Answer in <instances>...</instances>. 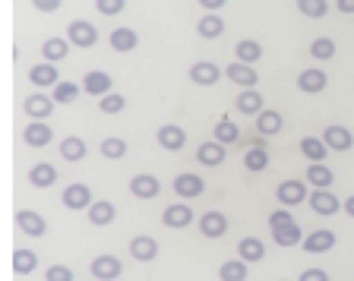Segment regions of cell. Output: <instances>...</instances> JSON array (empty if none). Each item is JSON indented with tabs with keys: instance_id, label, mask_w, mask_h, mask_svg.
<instances>
[{
	"instance_id": "39",
	"label": "cell",
	"mask_w": 354,
	"mask_h": 281,
	"mask_svg": "<svg viewBox=\"0 0 354 281\" xmlns=\"http://www.w3.org/2000/svg\"><path fill=\"white\" fill-rule=\"evenodd\" d=\"M98 111L104 114V117H114V114H124L127 111V98L120 95V92H108L104 98H98Z\"/></svg>"
},
{
	"instance_id": "51",
	"label": "cell",
	"mask_w": 354,
	"mask_h": 281,
	"mask_svg": "<svg viewBox=\"0 0 354 281\" xmlns=\"http://www.w3.org/2000/svg\"><path fill=\"white\" fill-rule=\"evenodd\" d=\"M335 10L345 16H354V0H335Z\"/></svg>"
},
{
	"instance_id": "3",
	"label": "cell",
	"mask_w": 354,
	"mask_h": 281,
	"mask_svg": "<svg viewBox=\"0 0 354 281\" xmlns=\"http://www.w3.org/2000/svg\"><path fill=\"white\" fill-rule=\"evenodd\" d=\"M60 200H64V206L70 209V212H88V206L95 202V196H92V186L88 184H70Z\"/></svg>"
},
{
	"instance_id": "38",
	"label": "cell",
	"mask_w": 354,
	"mask_h": 281,
	"mask_svg": "<svg viewBox=\"0 0 354 281\" xmlns=\"http://www.w3.org/2000/svg\"><path fill=\"white\" fill-rule=\"evenodd\" d=\"M243 168L253 171V174H259V171L269 168V152H266V146H253L243 152Z\"/></svg>"
},
{
	"instance_id": "40",
	"label": "cell",
	"mask_w": 354,
	"mask_h": 281,
	"mask_svg": "<svg viewBox=\"0 0 354 281\" xmlns=\"http://www.w3.org/2000/svg\"><path fill=\"white\" fill-rule=\"evenodd\" d=\"M297 13L307 16V19H326L329 13V0H295Z\"/></svg>"
},
{
	"instance_id": "18",
	"label": "cell",
	"mask_w": 354,
	"mask_h": 281,
	"mask_svg": "<svg viewBox=\"0 0 354 281\" xmlns=\"http://www.w3.org/2000/svg\"><path fill=\"white\" fill-rule=\"evenodd\" d=\"M221 76H225V70L218 64H212V60H199V64L190 67V82H196V86H215Z\"/></svg>"
},
{
	"instance_id": "50",
	"label": "cell",
	"mask_w": 354,
	"mask_h": 281,
	"mask_svg": "<svg viewBox=\"0 0 354 281\" xmlns=\"http://www.w3.org/2000/svg\"><path fill=\"white\" fill-rule=\"evenodd\" d=\"M225 3H228V0H199V7L206 10V13H218Z\"/></svg>"
},
{
	"instance_id": "22",
	"label": "cell",
	"mask_w": 354,
	"mask_h": 281,
	"mask_svg": "<svg viewBox=\"0 0 354 281\" xmlns=\"http://www.w3.org/2000/svg\"><path fill=\"white\" fill-rule=\"evenodd\" d=\"M326 146H329V152H348V148L354 146V136L348 126H339V124H332L326 126V133H323Z\"/></svg>"
},
{
	"instance_id": "30",
	"label": "cell",
	"mask_w": 354,
	"mask_h": 281,
	"mask_svg": "<svg viewBox=\"0 0 354 281\" xmlns=\"http://www.w3.org/2000/svg\"><path fill=\"white\" fill-rule=\"evenodd\" d=\"M307 184L313 186V190H332L335 174H332V168H326L323 162H317V164H310L307 168Z\"/></svg>"
},
{
	"instance_id": "27",
	"label": "cell",
	"mask_w": 354,
	"mask_h": 281,
	"mask_svg": "<svg viewBox=\"0 0 354 281\" xmlns=\"http://www.w3.org/2000/svg\"><path fill=\"white\" fill-rule=\"evenodd\" d=\"M196 35H199V38H206V41H215V38H221V35H225V19H221L218 13L199 16Z\"/></svg>"
},
{
	"instance_id": "1",
	"label": "cell",
	"mask_w": 354,
	"mask_h": 281,
	"mask_svg": "<svg viewBox=\"0 0 354 281\" xmlns=\"http://www.w3.org/2000/svg\"><path fill=\"white\" fill-rule=\"evenodd\" d=\"M66 41L73 48L88 51V48H95V41H98V29L92 23H86V19H73V23L66 26Z\"/></svg>"
},
{
	"instance_id": "13",
	"label": "cell",
	"mask_w": 354,
	"mask_h": 281,
	"mask_svg": "<svg viewBox=\"0 0 354 281\" xmlns=\"http://www.w3.org/2000/svg\"><path fill=\"white\" fill-rule=\"evenodd\" d=\"M54 98L48 95V92H32L29 98H26V104H22V108H26V114H29L32 120H48L54 114Z\"/></svg>"
},
{
	"instance_id": "32",
	"label": "cell",
	"mask_w": 354,
	"mask_h": 281,
	"mask_svg": "<svg viewBox=\"0 0 354 281\" xmlns=\"http://www.w3.org/2000/svg\"><path fill=\"white\" fill-rule=\"evenodd\" d=\"M60 158L64 162H82V158L88 155V146L86 139H80V136H66V139H60Z\"/></svg>"
},
{
	"instance_id": "44",
	"label": "cell",
	"mask_w": 354,
	"mask_h": 281,
	"mask_svg": "<svg viewBox=\"0 0 354 281\" xmlns=\"http://www.w3.org/2000/svg\"><path fill=\"white\" fill-rule=\"evenodd\" d=\"M102 155L108 158V162H120V158L127 155V142L120 139V136H108V139L102 142Z\"/></svg>"
},
{
	"instance_id": "41",
	"label": "cell",
	"mask_w": 354,
	"mask_h": 281,
	"mask_svg": "<svg viewBox=\"0 0 354 281\" xmlns=\"http://www.w3.org/2000/svg\"><path fill=\"white\" fill-rule=\"evenodd\" d=\"M215 139H218L221 146H234V142L241 139V130H237V124H231V117H221L218 124H215Z\"/></svg>"
},
{
	"instance_id": "2",
	"label": "cell",
	"mask_w": 354,
	"mask_h": 281,
	"mask_svg": "<svg viewBox=\"0 0 354 281\" xmlns=\"http://www.w3.org/2000/svg\"><path fill=\"white\" fill-rule=\"evenodd\" d=\"M88 272L95 275V281H118L124 275V262H120L114 253H102V256L92 259Z\"/></svg>"
},
{
	"instance_id": "23",
	"label": "cell",
	"mask_w": 354,
	"mask_h": 281,
	"mask_svg": "<svg viewBox=\"0 0 354 281\" xmlns=\"http://www.w3.org/2000/svg\"><path fill=\"white\" fill-rule=\"evenodd\" d=\"M225 155H228V146H221L218 139L203 142V146L196 148V162L206 164V168H218V164H225Z\"/></svg>"
},
{
	"instance_id": "45",
	"label": "cell",
	"mask_w": 354,
	"mask_h": 281,
	"mask_svg": "<svg viewBox=\"0 0 354 281\" xmlns=\"http://www.w3.org/2000/svg\"><path fill=\"white\" fill-rule=\"evenodd\" d=\"M127 7V0H95V10L102 16H120Z\"/></svg>"
},
{
	"instance_id": "31",
	"label": "cell",
	"mask_w": 354,
	"mask_h": 281,
	"mask_svg": "<svg viewBox=\"0 0 354 281\" xmlns=\"http://www.w3.org/2000/svg\"><path fill=\"white\" fill-rule=\"evenodd\" d=\"M272 240L279 246H301L304 244V231H301L297 222L281 224V228H272Z\"/></svg>"
},
{
	"instance_id": "47",
	"label": "cell",
	"mask_w": 354,
	"mask_h": 281,
	"mask_svg": "<svg viewBox=\"0 0 354 281\" xmlns=\"http://www.w3.org/2000/svg\"><path fill=\"white\" fill-rule=\"evenodd\" d=\"M291 222H295V218H291V212H288V209H275V212L269 215V231L281 228V224H291Z\"/></svg>"
},
{
	"instance_id": "9",
	"label": "cell",
	"mask_w": 354,
	"mask_h": 281,
	"mask_svg": "<svg viewBox=\"0 0 354 281\" xmlns=\"http://www.w3.org/2000/svg\"><path fill=\"white\" fill-rule=\"evenodd\" d=\"M225 76H228L234 86H241V89H257V86H259L257 67H250V64H241V60L228 64V67H225Z\"/></svg>"
},
{
	"instance_id": "28",
	"label": "cell",
	"mask_w": 354,
	"mask_h": 281,
	"mask_svg": "<svg viewBox=\"0 0 354 281\" xmlns=\"http://www.w3.org/2000/svg\"><path fill=\"white\" fill-rule=\"evenodd\" d=\"M301 152H304V158H307L310 164H317V162H326L329 146H326L323 136H304V139H301Z\"/></svg>"
},
{
	"instance_id": "19",
	"label": "cell",
	"mask_w": 354,
	"mask_h": 281,
	"mask_svg": "<svg viewBox=\"0 0 354 281\" xmlns=\"http://www.w3.org/2000/svg\"><path fill=\"white\" fill-rule=\"evenodd\" d=\"M130 193L136 196V200H155L158 193H162V184H158V177L155 174H136V177L130 180Z\"/></svg>"
},
{
	"instance_id": "5",
	"label": "cell",
	"mask_w": 354,
	"mask_h": 281,
	"mask_svg": "<svg viewBox=\"0 0 354 281\" xmlns=\"http://www.w3.org/2000/svg\"><path fill=\"white\" fill-rule=\"evenodd\" d=\"M22 139H26L29 148H44L54 142V130L48 120H29V126L22 130Z\"/></svg>"
},
{
	"instance_id": "33",
	"label": "cell",
	"mask_w": 354,
	"mask_h": 281,
	"mask_svg": "<svg viewBox=\"0 0 354 281\" xmlns=\"http://www.w3.org/2000/svg\"><path fill=\"white\" fill-rule=\"evenodd\" d=\"M70 54V41L66 38H48V41H41V57L48 60V64H60V60Z\"/></svg>"
},
{
	"instance_id": "8",
	"label": "cell",
	"mask_w": 354,
	"mask_h": 281,
	"mask_svg": "<svg viewBox=\"0 0 354 281\" xmlns=\"http://www.w3.org/2000/svg\"><path fill=\"white\" fill-rule=\"evenodd\" d=\"M275 196H279L281 209H291V206H301L307 200V184L304 180H281L275 186Z\"/></svg>"
},
{
	"instance_id": "6",
	"label": "cell",
	"mask_w": 354,
	"mask_h": 281,
	"mask_svg": "<svg viewBox=\"0 0 354 281\" xmlns=\"http://www.w3.org/2000/svg\"><path fill=\"white\" fill-rule=\"evenodd\" d=\"M155 142H158L165 152H180V148L187 146V130L180 124H165V126H158Z\"/></svg>"
},
{
	"instance_id": "43",
	"label": "cell",
	"mask_w": 354,
	"mask_h": 281,
	"mask_svg": "<svg viewBox=\"0 0 354 281\" xmlns=\"http://www.w3.org/2000/svg\"><path fill=\"white\" fill-rule=\"evenodd\" d=\"M335 51H339V48H335V41H332V38H313V41H310V57L313 60H332L335 57Z\"/></svg>"
},
{
	"instance_id": "4",
	"label": "cell",
	"mask_w": 354,
	"mask_h": 281,
	"mask_svg": "<svg viewBox=\"0 0 354 281\" xmlns=\"http://www.w3.org/2000/svg\"><path fill=\"white\" fill-rule=\"evenodd\" d=\"M339 244L335 240V231H329V228H317V231H310L307 237H304V250L310 253V256H323V253H329L332 246Z\"/></svg>"
},
{
	"instance_id": "15",
	"label": "cell",
	"mask_w": 354,
	"mask_h": 281,
	"mask_svg": "<svg viewBox=\"0 0 354 281\" xmlns=\"http://www.w3.org/2000/svg\"><path fill=\"white\" fill-rule=\"evenodd\" d=\"M174 193L180 196V200H196V196H203L206 193V180L199 177V174H177L174 177Z\"/></svg>"
},
{
	"instance_id": "35",
	"label": "cell",
	"mask_w": 354,
	"mask_h": 281,
	"mask_svg": "<svg viewBox=\"0 0 354 281\" xmlns=\"http://www.w3.org/2000/svg\"><path fill=\"white\" fill-rule=\"evenodd\" d=\"M281 126H285V117H281L279 111H272V108H266V111L257 117L259 136H275V133H281Z\"/></svg>"
},
{
	"instance_id": "53",
	"label": "cell",
	"mask_w": 354,
	"mask_h": 281,
	"mask_svg": "<svg viewBox=\"0 0 354 281\" xmlns=\"http://www.w3.org/2000/svg\"><path fill=\"white\" fill-rule=\"evenodd\" d=\"M281 281H285V278H281Z\"/></svg>"
},
{
	"instance_id": "21",
	"label": "cell",
	"mask_w": 354,
	"mask_h": 281,
	"mask_svg": "<svg viewBox=\"0 0 354 281\" xmlns=\"http://www.w3.org/2000/svg\"><path fill=\"white\" fill-rule=\"evenodd\" d=\"M88 222L95 224V228H108V224H114V218H118V206L108 200H95L92 206H88Z\"/></svg>"
},
{
	"instance_id": "24",
	"label": "cell",
	"mask_w": 354,
	"mask_h": 281,
	"mask_svg": "<svg viewBox=\"0 0 354 281\" xmlns=\"http://www.w3.org/2000/svg\"><path fill=\"white\" fill-rule=\"evenodd\" d=\"M234 104H237V111L247 114V117H259V114L266 111V98H263V92H257V89H243Z\"/></svg>"
},
{
	"instance_id": "7",
	"label": "cell",
	"mask_w": 354,
	"mask_h": 281,
	"mask_svg": "<svg viewBox=\"0 0 354 281\" xmlns=\"http://www.w3.org/2000/svg\"><path fill=\"white\" fill-rule=\"evenodd\" d=\"M193 209L187 206V202H174V206H168L162 212V224L165 228H171V231H184V228H190L193 224Z\"/></svg>"
},
{
	"instance_id": "46",
	"label": "cell",
	"mask_w": 354,
	"mask_h": 281,
	"mask_svg": "<svg viewBox=\"0 0 354 281\" xmlns=\"http://www.w3.org/2000/svg\"><path fill=\"white\" fill-rule=\"evenodd\" d=\"M44 281H73V269L70 266H51V269H44Z\"/></svg>"
},
{
	"instance_id": "25",
	"label": "cell",
	"mask_w": 354,
	"mask_h": 281,
	"mask_svg": "<svg viewBox=\"0 0 354 281\" xmlns=\"http://www.w3.org/2000/svg\"><path fill=\"white\" fill-rule=\"evenodd\" d=\"M57 168L54 164H48V162H38V164H32L29 168V184L35 186V190H48V186H54L57 184Z\"/></svg>"
},
{
	"instance_id": "37",
	"label": "cell",
	"mask_w": 354,
	"mask_h": 281,
	"mask_svg": "<svg viewBox=\"0 0 354 281\" xmlns=\"http://www.w3.org/2000/svg\"><path fill=\"white\" fill-rule=\"evenodd\" d=\"M38 269V253L35 250H13V272L16 275H32Z\"/></svg>"
},
{
	"instance_id": "12",
	"label": "cell",
	"mask_w": 354,
	"mask_h": 281,
	"mask_svg": "<svg viewBox=\"0 0 354 281\" xmlns=\"http://www.w3.org/2000/svg\"><path fill=\"white\" fill-rule=\"evenodd\" d=\"M326 86H329V76L319 67H307L297 76V89H301L304 95H319V92H326Z\"/></svg>"
},
{
	"instance_id": "11",
	"label": "cell",
	"mask_w": 354,
	"mask_h": 281,
	"mask_svg": "<svg viewBox=\"0 0 354 281\" xmlns=\"http://www.w3.org/2000/svg\"><path fill=\"white\" fill-rule=\"evenodd\" d=\"M111 89H114V79H111L104 70H88V73L82 76V92H86V95L104 98Z\"/></svg>"
},
{
	"instance_id": "20",
	"label": "cell",
	"mask_w": 354,
	"mask_h": 281,
	"mask_svg": "<svg viewBox=\"0 0 354 281\" xmlns=\"http://www.w3.org/2000/svg\"><path fill=\"white\" fill-rule=\"evenodd\" d=\"M130 256L136 259V262H152V259L158 256V240L149 234H136L130 240Z\"/></svg>"
},
{
	"instance_id": "42",
	"label": "cell",
	"mask_w": 354,
	"mask_h": 281,
	"mask_svg": "<svg viewBox=\"0 0 354 281\" xmlns=\"http://www.w3.org/2000/svg\"><path fill=\"white\" fill-rule=\"evenodd\" d=\"M80 95H86V92H80V86H76V82L60 79L57 86H54V95H51V98H54L57 104H73Z\"/></svg>"
},
{
	"instance_id": "36",
	"label": "cell",
	"mask_w": 354,
	"mask_h": 281,
	"mask_svg": "<svg viewBox=\"0 0 354 281\" xmlns=\"http://www.w3.org/2000/svg\"><path fill=\"white\" fill-rule=\"evenodd\" d=\"M234 54H237V60H241V64H257L259 57H263V45H259V41H253V38H241V41H237L234 45Z\"/></svg>"
},
{
	"instance_id": "17",
	"label": "cell",
	"mask_w": 354,
	"mask_h": 281,
	"mask_svg": "<svg viewBox=\"0 0 354 281\" xmlns=\"http://www.w3.org/2000/svg\"><path fill=\"white\" fill-rule=\"evenodd\" d=\"M342 206H345V202H339V196L329 193V190H313L310 193V209H313L317 215H323V218H332Z\"/></svg>"
},
{
	"instance_id": "48",
	"label": "cell",
	"mask_w": 354,
	"mask_h": 281,
	"mask_svg": "<svg viewBox=\"0 0 354 281\" xmlns=\"http://www.w3.org/2000/svg\"><path fill=\"white\" fill-rule=\"evenodd\" d=\"M60 7H64V0H32V10L38 13H57Z\"/></svg>"
},
{
	"instance_id": "49",
	"label": "cell",
	"mask_w": 354,
	"mask_h": 281,
	"mask_svg": "<svg viewBox=\"0 0 354 281\" xmlns=\"http://www.w3.org/2000/svg\"><path fill=\"white\" fill-rule=\"evenodd\" d=\"M297 281H329V272L326 269H304Z\"/></svg>"
},
{
	"instance_id": "26",
	"label": "cell",
	"mask_w": 354,
	"mask_h": 281,
	"mask_svg": "<svg viewBox=\"0 0 354 281\" xmlns=\"http://www.w3.org/2000/svg\"><path fill=\"white\" fill-rule=\"evenodd\" d=\"M108 45L114 48L118 54H130V51H136L140 48V35L133 29H127V26H120V29H114L108 35Z\"/></svg>"
},
{
	"instance_id": "34",
	"label": "cell",
	"mask_w": 354,
	"mask_h": 281,
	"mask_svg": "<svg viewBox=\"0 0 354 281\" xmlns=\"http://www.w3.org/2000/svg\"><path fill=\"white\" fill-rule=\"evenodd\" d=\"M247 275H250V262H243L241 256L228 259V262H221V269H218V278L221 281H247Z\"/></svg>"
},
{
	"instance_id": "52",
	"label": "cell",
	"mask_w": 354,
	"mask_h": 281,
	"mask_svg": "<svg viewBox=\"0 0 354 281\" xmlns=\"http://www.w3.org/2000/svg\"><path fill=\"white\" fill-rule=\"evenodd\" d=\"M342 209H345V212H348V218H354V193H351V196H348V200H345V206H342Z\"/></svg>"
},
{
	"instance_id": "16",
	"label": "cell",
	"mask_w": 354,
	"mask_h": 281,
	"mask_svg": "<svg viewBox=\"0 0 354 281\" xmlns=\"http://www.w3.org/2000/svg\"><path fill=\"white\" fill-rule=\"evenodd\" d=\"M199 234L209 237V240H218V237L228 234V218L221 212H206V215H199Z\"/></svg>"
},
{
	"instance_id": "29",
	"label": "cell",
	"mask_w": 354,
	"mask_h": 281,
	"mask_svg": "<svg viewBox=\"0 0 354 281\" xmlns=\"http://www.w3.org/2000/svg\"><path fill=\"white\" fill-rule=\"evenodd\" d=\"M237 256L243 259V262H263L266 259V244L259 240V237H243L241 244H237Z\"/></svg>"
},
{
	"instance_id": "14",
	"label": "cell",
	"mask_w": 354,
	"mask_h": 281,
	"mask_svg": "<svg viewBox=\"0 0 354 281\" xmlns=\"http://www.w3.org/2000/svg\"><path fill=\"white\" fill-rule=\"evenodd\" d=\"M16 228L29 237H44L48 222H44L41 212H35V209H19V212H16Z\"/></svg>"
},
{
	"instance_id": "10",
	"label": "cell",
	"mask_w": 354,
	"mask_h": 281,
	"mask_svg": "<svg viewBox=\"0 0 354 281\" xmlns=\"http://www.w3.org/2000/svg\"><path fill=\"white\" fill-rule=\"evenodd\" d=\"M29 82L35 86V89H54V86L60 82L57 64H48V60H41V64L29 67Z\"/></svg>"
}]
</instances>
